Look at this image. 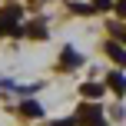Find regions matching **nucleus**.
<instances>
[{
	"label": "nucleus",
	"instance_id": "9",
	"mask_svg": "<svg viewBox=\"0 0 126 126\" xmlns=\"http://www.w3.org/2000/svg\"><path fill=\"white\" fill-rule=\"evenodd\" d=\"M110 7H113L110 0H93V10H110Z\"/></svg>",
	"mask_w": 126,
	"mask_h": 126
},
{
	"label": "nucleus",
	"instance_id": "1",
	"mask_svg": "<svg viewBox=\"0 0 126 126\" xmlns=\"http://www.w3.org/2000/svg\"><path fill=\"white\" fill-rule=\"evenodd\" d=\"M100 120H103V110L100 106H80V116H76L80 126H100Z\"/></svg>",
	"mask_w": 126,
	"mask_h": 126
},
{
	"label": "nucleus",
	"instance_id": "7",
	"mask_svg": "<svg viewBox=\"0 0 126 126\" xmlns=\"http://www.w3.org/2000/svg\"><path fill=\"white\" fill-rule=\"evenodd\" d=\"M27 33H30L33 40H43V37H47V27H43V23L37 20V23H30V30H27Z\"/></svg>",
	"mask_w": 126,
	"mask_h": 126
},
{
	"label": "nucleus",
	"instance_id": "6",
	"mask_svg": "<svg viewBox=\"0 0 126 126\" xmlns=\"http://www.w3.org/2000/svg\"><path fill=\"white\" fill-rule=\"evenodd\" d=\"M20 113H23V116H40V113H43V110H40V103L27 100V103H20Z\"/></svg>",
	"mask_w": 126,
	"mask_h": 126
},
{
	"label": "nucleus",
	"instance_id": "8",
	"mask_svg": "<svg viewBox=\"0 0 126 126\" xmlns=\"http://www.w3.org/2000/svg\"><path fill=\"white\" fill-rule=\"evenodd\" d=\"M3 20H7V23H17V20H20V10H17V7H7V10H3Z\"/></svg>",
	"mask_w": 126,
	"mask_h": 126
},
{
	"label": "nucleus",
	"instance_id": "3",
	"mask_svg": "<svg viewBox=\"0 0 126 126\" xmlns=\"http://www.w3.org/2000/svg\"><path fill=\"white\" fill-rule=\"evenodd\" d=\"M110 90H113V93H126V80H123V76L120 73H110Z\"/></svg>",
	"mask_w": 126,
	"mask_h": 126
},
{
	"label": "nucleus",
	"instance_id": "10",
	"mask_svg": "<svg viewBox=\"0 0 126 126\" xmlns=\"http://www.w3.org/2000/svg\"><path fill=\"white\" fill-rule=\"evenodd\" d=\"M53 126H80V123H76V120H57Z\"/></svg>",
	"mask_w": 126,
	"mask_h": 126
},
{
	"label": "nucleus",
	"instance_id": "4",
	"mask_svg": "<svg viewBox=\"0 0 126 126\" xmlns=\"http://www.w3.org/2000/svg\"><path fill=\"white\" fill-rule=\"evenodd\" d=\"M106 53H110L116 63H126V50H123L120 43H106Z\"/></svg>",
	"mask_w": 126,
	"mask_h": 126
},
{
	"label": "nucleus",
	"instance_id": "11",
	"mask_svg": "<svg viewBox=\"0 0 126 126\" xmlns=\"http://www.w3.org/2000/svg\"><path fill=\"white\" fill-rule=\"evenodd\" d=\"M116 13H120V17H126V0H120V3H116Z\"/></svg>",
	"mask_w": 126,
	"mask_h": 126
},
{
	"label": "nucleus",
	"instance_id": "2",
	"mask_svg": "<svg viewBox=\"0 0 126 126\" xmlns=\"http://www.w3.org/2000/svg\"><path fill=\"white\" fill-rule=\"evenodd\" d=\"M80 63H83V57L73 50V47H66V50H63V66H80Z\"/></svg>",
	"mask_w": 126,
	"mask_h": 126
},
{
	"label": "nucleus",
	"instance_id": "5",
	"mask_svg": "<svg viewBox=\"0 0 126 126\" xmlns=\"http://www.w3.org/2000/svg\"><path fill=\"white\" fill-rule=\"evenodd\" d=\"M80 93H83V96H90V100H96V96L103 93V86H100V83H83Z\"/></svg>",
	"mask_w": 126,
	"mask_h": 126
}]
</instances>
